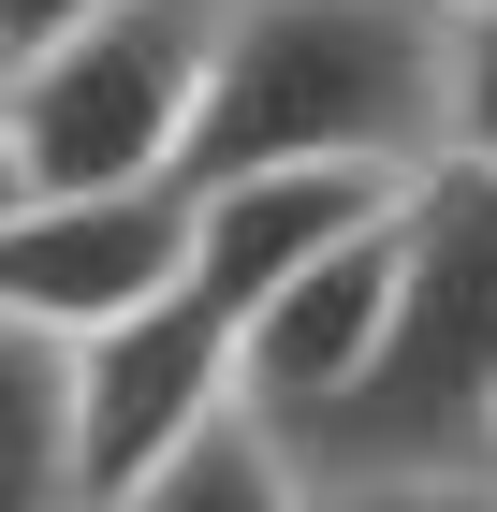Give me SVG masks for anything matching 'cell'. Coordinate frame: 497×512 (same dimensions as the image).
<instances>
[{
    "label": "cell",
    "instance_id": "ba28073f",
    "mask_svg": "<svg viewBox=\"0 0 497 512\" xmlns=\"http://www.w3.org/2000/svg\"><path fill=\"white\" fill-rule=\"evenodd\" d=\"M0 512H88V381L30 308H0Z\"/></svg>",
    "mask_w": 497,
    "mask_h": 512
},
{
    "label": "cell",
    "instance_id": "7c38bea8",
    "mask_svg": "<svg viewBox=\"0 0 497 512\" xmlns=\"http://www.w3.org/2000/svg\"><path fill=\"white\" fill-rule=\"evenodd\" d=\"M30 191H44V176H30V147H15V118H0V220H15Z\"/></svg>",
    "mask_w": 497,
    "mask_h": 512
},
{
    "label": "cell",
    "instance_id": "9c48e42d",
    "mask_svg": "<svg viewBox=\"0 0 497 512\" xmlns=\"http://www.w3.org/2000/svg\"><path fill=\"white\" fill-rule=\"evenodd\" d=\"M117 512H322V483H307V454L264 425V410H249V395H234L220 425H205L191 454H161V469L132 483Z\"/></svg>",
    "mask_w": 497,
    "mask_h": 512
},
{
    "label": "cell",
    "instance_id": "52a82bcc",
    "mask_svg": "<svg viewBox=\"0 0 497 512\" xmlns=\"http://www.w3.org/2000/svg\"><path fill=\"white\" fill-rule=\"evenodd\" d=\"M410 176L381 161H264V176H205L191 191V278L234 293V308H264L278 278H307L322 249H351L366 220H395Z\"/></svg>",
    "mask_w": 497,
    "mask_h": 512
},
{
    "label": "cell",
    "instance_id": "6da1fadb",
    "mask_svg": "<svg viewBox=\"0 0 497 512\" xmlns=\"http://www.w3.org/2000/svg\"><path fill=\"white\" fill-rule=\"evenodd\" d=\"M322 498H439L497 483V176L424 161L395 205V322L337 425L307 439Z\"/></svg>",
    "mask_w": 497,
    "mask_h": 512
},
{
    "label": "cell",
    "instance_id": "5bb4252c",
    "mask_svg": "<svg viewBox=\"0 0 497 512\" xmlns=\"http://www.w3.org/2000/svg\"><path fill=\"white\" fill-rule=\"evenodd\" d=\"M322 512H381V498H322Z\"/></svg>",
    "mask_w": 497,
    "mask_h": 512
},
{
    "label": "cell",
    "instance_id": "7a4b0ae2",
    "mask_svg": "<svg viewBox=\"0 0 497 512\" xmlns=\"http://www.w3.org/2000/svg\"><path fill=\"white\" fill-rule=\"evenodd\" d=\"M264 161H439V15L424 0H234L191 118V191Z\"/></svg>",
    "mask_w": 497,
    "mask_h": 512
},
{
    "label": "cell",
    "instance_id": "9a60e30c",
    "mask_svg": "<svg viewBox=\"0 0 497 512\" xmlns=\"http://www.w3.org/2000/svg\"><path fill=\"white\" fill-rule=\"evenodd\" d=\"M424 15H468V0H424Z\"/></svg>",
    "mask_w": 497,
    "mask_h": 512
},
{
    "label": "cell",
    "instance_id": "8fae6325",
    "mask_svg": "<svg viewBox=\"0 0 497 512\" xmlns=\"http://www.w3.org/2000/svg\"><path fill=\"white\" fill-rule=\"evenodd\" d=\"M88 15H103V0H0V74H15V59H44V44H74Z\"/></svg>",
    "mask_w": 497,
    "mask_h": 512
},
{
    "label": "cell",
    "instance_id": "5b68a950",
    "mask_svg": "<svg viewBox=\"0 0 497 512\" xmlns=\"http://www.w3.org/2000/svg\"><path fill=\"white\" fill-rule=\"evenodd\" d=\"M191 278V176H147V191H30L0 220V308L59 322V337H103L147 293Z\"/></svg>",
    "mask_w": 497,
    "mask_h": 512
},
{
    "label": "cell",
    "instance_id": "4fadbf2b",
    "mask_svg": "<svg viewBox=\"0 0 497 512\" xmlns=\"http://www.w3.org/2000/svg\"><path fill=\"white\" fill-rule=\"evenodd\" d=\"M381 512H497V483H439V498H381Z\"/></svg>",
    "mask_w": 497,
    "mask_h": 512
},
{
    "label": "cell",
    "instance_id": "277c9868",
    "mask_svg": "<svg viewBox=\"0 0 497 512\" xmlns=\"http://www.w3.org/2000/svg\"><path fill=\"white\" fill-rule=\"evenodd\" d=\"M74 381H88V512H117L161 454H191L234 395H249V308L205 293V278H176L132 322L74 337Z\"/></svg>",
    "mask_w": 497,
    "mask_h": 512
},
{
    "label": "cell",
    "instance_id": "30bf717a",
    "mask_svg": "<svg viewBox=\"0 0 497 512\" xmlns=\"http://www.w3.org/2000/svg\"><path fill=\"white\" fill-rule=\"evenodd\" d=\"M439 161H483L497 176V0L439 15Z\"/></svg>",
    "mask_w": 497,
    "mask_h": 512
},
{
    "label": "cell",
    "instance_id": "8992f818",
    "mask_svg": "<svg viewBox=\"0 0 497 512\" xmlns=\"http://www.w3.org/2000/svg\"><path fill=\"white\" fill-rule=\"evenodd\" d=\"M395 205H410V191H395ZM381 322H395V220H366L351 249H322L307 278H278L264 308H249V410L307 454V439L337 425V395L366 381Z\"/></svg>",
    "mask_w": 497,
    "mask_h": 512
},
{
    "label": "cell",
    "instance_id": "3957f363",
    "mask_svg": "<svg viewBox=\"0 0 497 512\" xmlns=\"http://www.w3.org/2000/svg\"><path fill=\"white\" fill-rule=\"evenodd\" d=\"M220 15L234 0H103L74 44H44L0 74V118L30 147L44 191H147L191 176V118L220 74Z\"/></svg>",
    "mask_w": 497,
    "mask_h": 512
}]
</instances>
